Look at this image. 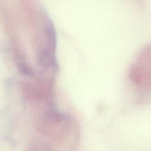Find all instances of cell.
I'll return each instance as SVG.
<instances>
[{
    "mask_svg": "<svg viewBox=\"0 0 151 151\" xmlns=\"http://www.w3.org/2000/svg\"><path fill=\"white\" fill-rule=\"evenodd\" d=\"M130 78L140 93L151 95V43L137 57L130 69Z\"/></svg>",
    "mask_w": 151,
    "mask_h": 151,
    "instance_id": "6da1fadb",
    "label": "cell"
}]
</instances>
